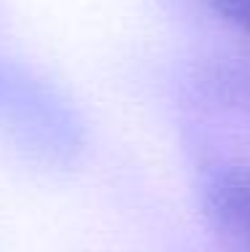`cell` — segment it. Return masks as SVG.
<instances>
[{
  "instance_id": "cell-2",
  "label": "cell",
  "mask_w": 250,
  "mask_h": 252,
  "mask_svg": "<svg viewBox=\"0 0 250 252\" xmlns=\"http://www.w3.org/2000/svg\"><path fill=\"white\" fill-rule=\"evenodd\" d=\"M226 25L242 30L250 35V0H205Z\"/></svg>"
},
{
  "instance_id": "cell-1",
  "label": "cell",
  "mask_w": 250,
  "mask_h": 252,
  "mask_svg": "<svg viewBox=\"0 0 250 252\" xmlns=\"http://www.w3.org/2000/svg\"><path fill=\"white\" fill-rule=\"evenodd\" d=\"M210 215L231 252H250V166H231L210 190Z\"/></svg>"
}]
</instances>
